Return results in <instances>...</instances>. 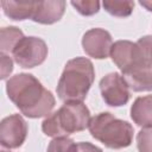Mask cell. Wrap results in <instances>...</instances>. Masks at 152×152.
Returning <instances> with one entry per match:
<instances>
[{
	"instance_id": "obj_1",
	"label": "cell",
	"mask_w": 152,
	"mask_h": 152,
	"mask_svg": "<svg viewBox=\"0 0 152 152\" xmlns=\"http://www.w3.org/2000/svg\"><path fill=\"white\" fill-rule=\"evenodd\" d=\"M8 99L27 118L37 119L50 114L55 107L52 93L31 74H18L6 83Z\"/></svg>"
},
{
	"instance_id": "obj_2",
	"label": "cell",
	"mask_w": 152,
	"mask_h": 152,
	"mask_svg": "<svg viewBox=\"0 0 152 152\" xmlns=\"http://www.w3.org/2000/svg\"><path fill=\"white\" fill-rule=\"evenodd\" d=\"M95 78L93 63L84 57L66 62L57 84V95L65 102H82Z\"/></svg>"
},
{
	"instance_id": "obj_3",
	"label": "cell",
	"mask_w": 152,
	"mask_h": 152,
	"mask_svg": "<svg viewBox=\"0 0 152 152\" xmlns=\"http://www.w3.org/2000/svg\"><path fill=\"white\" fill-rule=\"evenodd\" d=\"M90 119V112L83 102H65L44 119L42 129L48 137H66L86 129Z\"/></svg>"
},
{
	"instance_id": "obj_4",
	"label": "cell",
	"mask_w": 152,
	"mask_h": 152,
	"mask_svg": "<svg viewBox=\"0 0 152 152\" xmlns=\"http://www.w3.org/2000/svg\"><path fill=\"white\" fill-rule=\"evenodd\" d=\"M88 128L93 138L109 148H125L129 146L133 140L134 131L131 124L107 112L99 113L91 118Z\"/></svg>"
},
{
	"instance_id": "obj_5",
	"label": "cell",
	"mask_w": 152,
	"mask_h": 152,
	"mask_svg": "<svg viewBox=\"0 0 152 152\" xmlns=\"http://www.w3.org/2000/svg\"><path fill=\"white\" fill-rule=\"evenodd\" d=\"M13 58L21 68H34L48 57V45L38 37H24L14 48Z\"/></svg>"
},
{
	"instance_id": "obj_6",
	"label": "cell",
	"mask_w": 152,
	"mask_h": 152,
	"mask_svg": "<svg viewBox=\"0 0 152 152\" xmlns=\"http://www.w3.org/2000/svg\"><path fill=\"white\" fill-rule=\"evenodd\" d=\"M124 76L118 72H110L100 81L102 99L108 106L120 107L128 102L129 90Z\"/></svg>"
},
{
	"instance_id": "obj_7",
	"label": "cell",
	"mask_w": 152,
	"mask_h": 152,
	"mask_svg": "<svg viewBox=\"0 0 152 152\" xmlns=\"http://www.w3.org/2000/svg\"><path fill=\"white\" fill-rule=\"evenodd\" d=\"M27 135V124L19 114H12L2 119L0 124V142L7 148H18Z\"/></svg>"
},
{
	"instance_id": "obj_8",
	"label": "cell",
	"mask_w": 152,
	"mask_h": 152,
	"mask_svg": "<svg viewBox=\"0 0 152 152\" xmlns=\"http://www.w3.org/2000/svg\"><path fill=\"white\" fill-rule=\"evenodd\" d=\"M112 36L108 31L95 27L88 30L82 38V46L86 53L96 59L107 58L112 50Z\"/></svg>"
},
{
	"instance_id": "obj_9",
	"label": "cell",
	"mask_w": 152,
	"mask_h": 152,
	"mask_svg": "<svg viewBox=\"0 0 152 152\" xmlns=\"http://www.w3.org/2000/svg\"><path fill=\"white\" fill-rule=\"evenodd\" d=\"M110 57L116 66L122 71H127L132 66L144 61L141 50L137 43L129 40H118L112 45Z\"/></svg>"
},
{
	"instance_id": "obj_10",
	"label": "cell",
	"mask_w": 152,
	"mask_h": 152,
	"mask_svg": "<svg viewBox=\"0 0 152 152\" xmlns=\"http://www.w3.org/2000/svg\"><path fill=\"white\" fill-rule=\"evenodd\" d=\"M122 76L133 91L152 90V66L148 65L145 59L122 72Z\"/></svg>"
},
{
	"instance_id": "obj_11",
	"label": "cell",
	"mask_w": 152,
	"mask_h": 152,
	"mask_svg": "<svg viewBox=\"0 0 152 152\" xmlns=\"http://www.w3.org/2000/svg\"><path fill=\"white\" fill-rule=\"evenodd\" d=\"M64 10V1H38V6L32 20L39 24L50 25L58 21L63 17Z\"/></svg>"
},
{
	"instance_id": "obj_12",
	"label": "cell",
	"mask_w": 152,
	"mask_h": 152,
	"mask_svg": "<svg viewBox=\"0 0 152 152\" xmlns=\"http://www.w3.org/2000/svg\"><path fill=\"white\" fill-rule=\"evenodd\" d=\"M38 1H1L4 13L12 20H25L33 18Z\"/></svg>"
},
{
	"instance_id": "obj_13",
	"label": "cell",
	"mask_w": 152,
	"mask_h": 152,
	"mask_svg": "<svg viewBox=\"0 0 152 152\" xmlns=\"http://www.w3.org/2000/svg\"><path fill=\"white\" fill-rule=\"evenodd\" d=\"M131 118L140 127H152V95L140 96L133 102Z\"/></svg>"
},
{
	"instance_id": "obj_14",
	"label": "cell",
	"mask_w": 152,
	"mask_h": 152,
	"mask_svg": "<svg viewBox=\"0 0 152 152\" xmlns=\"http://www.w3.org/2000/svg\"><path fill=\"white\" fill-rule=\"evenodd\" d=\"M24 38L21 30L15 26L2 27L0 31V48L2 53H12L18 43Z\"/></svg>"
},
{
	"instance_id": "obj_15",
	"label": "cell",
	"mask_w": 152,
	"mask_h": 152,
	"mask_svg": "<svg viewBox=\"0 0 152 152\" xmlns=\"http://www.w3.org/2000/svg\"><path fill=\"white\" fill-rule=\"evenodd\" d=\"M103 8L114 17H128L134 8L133 1H116L106 0L102 2Z\"/></svg>"
},
{
	"instance_id": "obj_16",
	"label": "cell",
	"mask_w": 152,
	"mask_h": 152,
	"mask_svg": "<svg viewBox=\"0 0 152 152\" xmlns=\"http://www.w3.org/2000/svg\"><path fill=\"white\" fill-rule=\"evenodd\" d=\"M46 152H78V145L70 138L58 137L50 141Z\"/></svg>"
},
{
	"instance_id": "obj_17",
	"label": "cell",
	"mask_w": 152,
	"mask_h": 152,
	"mask_svg": "<svg viewBox=\"0 0 152 152\" xmlns=\"http://www.w3.org/2000/svg\"><path fill=\"white\" fill-rule=\"evenodd\" d=\"M139 152H152V127L142 128L137 135Z\"/></svg>"
},
{
	"instance_id": "obj_18",
	"label": "cell",
	"mask_w": 152,
	"mask_h": 152,
	"mask_svg": "<svg viewBox=\"0 0 152 152\" xmlns=\"http://www.w3.org/2000/svg\"><path fill=\"white\" fill-rule=\"evenodd\" d=\"M71 5L82 15H93V14L97 13L99 10H100V2L99 1H94V0L71 1Z\"/></svg>"
},
{
	"instance_id": "obj_19",
	"label": "cell",
	"mask_w": 152,
	"mask_h": 152,
	"mask_svg": "<svg viewBox=\"0 0 152 152\" xmlns=\"http://www.w3.org/2000/svg\"><path fill=\"white\" fill-rule=\"evenodd\" d=\"M141 50L145 62L152 66V36H144L137 43Z\"/></svg>"
},
{
	"instance_id": "obj_20",
	"label": "cell",
	"mask_w": 152,
	"mask_h": 152,
	"mask_svg": "<svg viewBox=\"0 0 152 152\" xmlns=\"http://www.w3.org/2000/svg\"><path fill=\"white\" fill-rule=\"evenodd\" d=\"M13 70V62L7 53L1 52V78L5 80Z\"/></svg>"
},
{
	"instance_id": "obj_21",
	"label": "cell",
	"mask_w": 152,
	"mask_h": 152,
	"mask_svg": "<svg viewBox=\"0 0 152 152\" xmlns=\"http://www.w3.org/2000/svg\"><path fill=\"white\" fill-rule=\"evenodd\" d=\"M78 152H102V150L90 142H78Z\"/></svg>"
},
{
	"instance_id": "obj_22",
	"label": "cell",
	"mask_w": 152,
	"mask_h": 152,
	"mask_svg": "<svg viewBox=\"0 0 152 152\" xmlns=\"http://www.w3.org/2000/svg\"><path fill=\"white\" fill-rule=\"evenodd\" d=\"M141 6H144L147 11H150V12H152V1L150 0V1H146V0H142V1H140L139 2Z\"/></svg>"
},
{
	"instance_id": "obj_23",
	"label": "cell",
	"mask_w": 152,
	"mask_h": 152,
	"mask_svg": "<svg viewBox=\"0 0 152 152\" xmlns=\"http://www.w3.org/2000/svg\"><path fill=\"white\" fill-rule=\"evenodd\" d=\"M1 152H6V151H1Z\"/></svg>"
}]
</instances>
